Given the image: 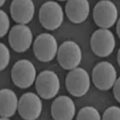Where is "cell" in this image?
<instances>
[{"instance_id": "obj_14", "label": "cell", "mask_w": 120, "mask_h": 120, "mask_svg": "<svg viewBox=\"0 0 120 120\" xmlns=\"http://www.w3.org/2000/svg\"><path fill=\"white\" fill-rule=\"evenodd\" d=\"M90 3L87 0H70L65 6V12L71 22L79 24L86 20L90 14Z\"/></svg>"}, {"instance_id": "obj_6", "label": "cell", "mask_w": 120, "mask_h": 120, "mask_svg": "<svg viewBox=\"0 0 120 120\" xmlns=\"http://www.w3.org/2000/svg\"><path fill=\"white\" fill-rule=\"evenodd\" d=\"M93 19L95 24L100 28H111L119 19L117 7L109 0L99 1L93 10Z\"/></svg>"}, {"instance_id": "obj_24", "label": "cell", "mask_w": 120, "mask_h": 120, "mask_svg": "<svg viewBox=\"0 0 120 120\" xmlns=\"http://www.w3.org/2000/svg\"><path fill=\"white\" fill-rule=\"evenodd\" d=\"M0 120H10L8 118H3V117H0Z\"/></svg>"}, {"instance_id": "obj_8", "label": "cell", "mask_w": 120, "mask_h": 120, "mask_svg": "<svg viewBox=\"0 0 120 120\" xmlns=\"http://www.w3.org/2000/svg\"><path fill=\"white\" fill-rule=\"evenodd\" d=\"M117 71L107 61H102L94 66L92 71V82L100 90H108L117 80Z\"/></svg>"}, {"instance_id": "obj_23", "label": "cell", "mask_w": 120, "mask_h": 120, "mask_svg": "<svg viewBox=\"0 0 120 120\" xmlns=\"http://www.w3.org/2000/svg\"><path fill=\"white\" fill-rule=\"evenodd\" d=\"M5 3V0H0V7H2Z\"/></svg>"}, {"instance_id": "obj_10", "label": "cell", "mask_w": 120, "mask_h": 120, "mask_svg": "<svg viewBox=\"0 0 120 120\" xmlns=\"http://www.w3.org/2000/svg\"><path fill=\"white\" fill-rule=\"evenodd\" d=\"M17 110L24 120H36L39 118L42 111V100L34 93H25L19 100Z\"/></svg>"}, {"instance_id": "obj_21", "label": "cell", "mask_w": 120, "mask_h": 120, "mask_svg": "<svg viewBox=\"0 0 120 120\" xmlns=\"http://www.w3.org/2000/svg\"><path fill=\"white\" fill-rule=\"evenodd\" d=\"M116 33H117L118 37L120 38V20L118 19L116 22Z\"/></svg>"}, {"instance_id": "obj_15", "label": "cell", "mask_w": 120, "mask_h": 120, "mask_svg": "<svg viewBox=\"0 0 120 120\" xmlns=\"http://www.w3.org/2000/svg\"><path fill=\"white\" fill-rule=\"evenodd\" d=\"M18 97L12 90H0V117H12L18 109Z\"/></svg>"}, {"instance_id": "obj_5", "label": "cell", "mask_w": 120, "mask_h": 120, "mask_svg": "<svg viewBox=\"0 0 120 120\" xmlns=\"http://www.w3.org/2000/svg\"><path fill=\"white\" fill-rule=\"evenodd\" d=\"M57 60L62 68L67 71L77 68L82 61V50L74 41H65L58 48Z\"/></svg>"}, {"instance_id": "obj_16", "label": "cell", "mask_w": 120, "mask_h": 120, "mask_svg": "<svg viewBox=\"0 0 120 120\" xmlns=\"http://www.w3.org/2000/svg\"><path fill=\"white\" fill-rule=\"evenodd\" d=\"M76 120H101V115L94 106H83L79 110Z\"/></svg>"}, {"instance_id": "obj_3", "label": "cell", "mask_w": 120, "mask_h": 120, "mask_svg": "<svg viewBox=\"0 0 120 120\" xmlns=\"http://www.w3.org/2000/svg\"><path fill=\"white\" fill-rule=\"evenodd\" d=\"M116 46L114 34L109 29H98L90 38V47L95 55L106 58L113 53Z\"/></svg>"}, {"instance_id": "obj_2", "label": "cell", "mask_w": 120, "mask_h": 120, "mask_svg": "<svg viewBox=\"0 0 120 120\" xmlns=\"http://www.w3.org/2000/svg\"><path fill=\"white\" fill-rule=\"evenodd\" d=\"M66 87L75 97L86 95L90 87V78L88 72L81 67L70 71L66 78Z\"/></svg>"}, {"instance_id": "obj_7", "label": "cell", "mask_w": 120, "mask_h": 120, "mask_svg": "<svg viewBox=\"0 0 120 120\" xmlns=\"http://www.w3.org/2000/svg\"><path fill=\"white\" fill-rule=\"evenodd\" d=\"M33 51L36 59L42 63H48L55 59L58 52L56 38L49 33L38 34L33 43Z\"/></svg>"}, {"instance_id": "obj_11", "label": "cell", "mask_w": 120, "mask_h": 120, "mask_svg": "<svg viewBox=\"0 0 120 120\" xmlns=\"http://www.w3.org/2000/svg\"><path fill=\"white\" fill-rule=\"evenodd\" d=\"M8 39L10 46L15 51L22 53L27 51L31 46L33 34L26 25L17 24L10 30Z\"/></svg>"}, {"instance_id": "obj_17", "label": "cell", "mask_w": 120, "mask_h": 120, "mask_svg": "<svg viewBox=\"0 0 120 120\" xmlns=\"http://www.w3.org/2000/svg\"><path fill=\"white\" fill-rule=\"evenodd\" d=\"M11 54L7 46L3 42H0V71H3L9 65Z\"/></svg>"}, {"instance_id": "obj_18", "label": "cell", "mask_w": 120, "mask_h": 120, "mask_svg": "<svg viewBox=\"0 0 120 120\" xmlns=\"http://www.w3.org/2000/svg\"><path fill=\"white\" fill-rule=\"evenodd\" d=\"M101 120H120V108L118 106H109L104 111Z\"/></svg>"}, {"instance_id": "obj_20", "label": "cell", "mask_w": 120, "mask_h": 120, "mask_svg": "<svg viewBox=\"0 0 120 120\" xmlns=\"http://www.w3.org/2000/svg\"><path fill=\"white\" fill-rule=\"evenodd\" d=\"M113 94L114 97L117 102H120V79L118 78L116 82L113 86Z\"/></svg>"}, {"instance_id": "obj_9", "label": "cell", "mask_w": 120, "mask_h": 120, "mask_svg": "<svg viewBox=\"0 0 120 120\" xmlns=\"http://www.w3.org/2000/svg\"><path fill=\"white\" fill-rule=\"evenodd\" d=\"M35 88L38 95L44 99L55 98L60 89L59 76L52 71H42L36 77Z\"/></svg>"}, {"instance_id": "obj_19", "label": "cell", "mask_w": 120, "mask_h": 120, "mask_svg": "<svg viewBox=\"0 0 120 120\" xmlns=\"http://www.w3.org/2000/svg\"><path fill=\"white\" fill-rule=\"evenodd\" d=\"M10 28V19L7 13L0 10V38L7 34Z\"/></svg>"}, {"instance_id": "obj_12", "label": "cell", "mask_w": 120, "mask_h": 120, "mask_svg": "<svg viewBox=\"0 0 120 120\" xmlns=\"http://www.w3.org/2000/svg\"><path fill=\"white\" fill-rule=\"evenodd\" d=\"M10 11L15 22L26 25L32 20L35 8L31 0H14L11 2Z\"/></svg>"}, {"instance_id": "obj_4", "label": "cell", "mask_w": 120, "mask_h": 120, "mask_svg": "<svg viewBox=\"0 0 120 120\" xmlns=\"http://www.w3.org/2000/svg\"><path fill=\"white\" fill-rule=\"evenodd\" d=\"M38 18L42 27L48 30H55L61 26L64 13L59 3L47 1L40 7Z\"/></svg>"}, {"instance_id": "obj_1", "label": "cell", "mask_w": 120, "mask_h": 120, "mask_svg": "<svg viewBox=\"0 0 120 120\" xmlns=\"http://www.w3.org/2000/svg\"><path fill=\"white\" fill-rule=\"evenodd\" d=\"M11 75L15 86L21 89H26L35 82L36 69L30 60L20 59L13 65Z\"/></svg>"}, {"instance_id": "obj_22", "label": "cell", "mask_w": 120, "mask_h": 120, "mask_svg": "<svg viewBox=\"0 0 120 120\" xmlns=\"http://www.w3.org/2000/svg\"><path fill=\"white\" fill-rule=\"evenodd\" d=\"M117 63L119 66H120V49L118 51V53H117Z\"/></svg>"}, {"instance_id": "obj_13", "label": "cell", "mask_w": 120, "mask_h": 120, "mask_svg": "<svg viewBox=\"0 0 120 120\" xmlns=\"http://www.w3.org/2000/svg\"><path fill=\"white\" fill-rule=\"evenodd\" d=\"M75 111V102L68 96H59L51 104V112L54 120H72Z\"/></svg>"}]
</instances>
